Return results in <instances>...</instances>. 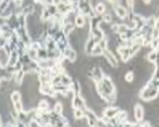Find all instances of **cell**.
Instances as JSON below:
<instances>
[{"label": "cell", "mask_w": 159, "mask_h": 127, "mask_svg": "<svg viewBox=\"0 0 159 127\" xmlns=\"http://www.w3.org/2000/svg\"><path fill=\"white\" fill-rule=\"evenodd\" d=\"M75 116H76V118H78V119L82 118V117L84 116L83 112H82V111H81L80 109H76V112H75Z\"/></svg>", "instance_id": "obj_16"}, {"label": "cell", "mask_w": 159, "mask_h": 127, "mask_svg": "<svg viewBox=\"0 0 159 127\" xmlns=\"http://www.w3.org/2000/svg\"><path fill=\"white\" fill-rule=\"evenodd\" d=\"M95 11H97L98 14L105 13V11H106V6H105V5L102 4V3H98L97 6H95Z\"/></svg>", "instance_id": "obj_11"}, {"label": "cell", "mask_w": 159, "mask_h": 127, "mask_svg": "<svg viewBox=\"0 0 159 127\" xmlns=\"http://www.w3.org/2000/svg\"><path fill=\"white\" fill-rule=\"evenodd\" d=\"M144 1H145V2H146V3H147V2H149V1H150V0H144Z\"/></svg>", "instance_id": "obj_20"}, {"label": "cell", "mask_w": 159, "mask_h": 127, "mask_svg": "<svg viewBox=\"0 0 159 127\" xmlns=\"http://www.w3.org/2000/svg\"><path fill=\"white\" fill-rule=\"evenodd\" d=\"M118 113H119V110L117 108L110 107V108H107L105 111V116L107 117V118H109V119H112V118L116 117Z\"/></svg>", "instance_id": "obj_4"}, {"label": "cell", "mask_w": 159, "mask_h": 127, "mask_svg": "<svg viewBox=\"0 0 159 127\" xmlns=\"http://www.w3.org/2000/svg\"><path fill=\"white\" fill-rule=\"evenodd\" d=\"M39 107L42 108V109H46L47 107H48V103L45 100H42L40 102V104H39Z\"/></svg>", "instance_id": "obj_17"}, {"label": "cell", "mask_w": 159, "mask_h": 127, "mask_svg": "<svg viewBox=\"0 0 159 127\" xmlns=\"http://www.w3.org/2000/svg\"><path fill=\"white\" fill-rule=\"evenodd\" d=\"M125 80L126 81H129V82H131L133 80V73L132 72H129V73L126 74V75H125Z\"/></svg>", "instance_id": "obj_18"}, {"label": "cell", "mask_w": 159, "mask_h": 127, "mask_svg": "<svg viewBox=\"0 0 159 127\" xmlns=\"http://www.w3.org/2000/svg\"><path fill=\"white\" fill-rule=\"evenodd\" d=\"M72 105H73V107H75L76 109H80V107H83L85 105L84 100L80 96H78V95H75L73 102H72Z\"/></svg>", "instance_id": "obj_5"}, {"label": "cell", "mask_w": 159, "mask_h": 127, "mask_svg": "<svg viewBox=\"0 0 159 127\" xmlns=\"http://www.w3.org/2000/svg\"><path fill=\"white\" fill-rule=\"evenodd\" d=\"M63 54H65V57L67 58H68L70 61H75L76 58V53L71 48H67L65 51H64Z\"/></svg>", "instance_id": "obj_6"}, {"label": "cell", "mask_w": 159, "mask_h": 127, "mask_svg": "<svg viewBox=\"0 0 159 127\" xmlns=\"http://www.w3.org/2000/svg\"><path fill=\"white\" fill-rule=\"evenodd\" d=\"M62 110H63L62 105L60 104V103H57V104L55 105V112L57 114H60L61 112H62Z\"/></svg>", "instance_id": "obj_14"}, {"label": "cell", "mask_w": 159, "mask_h": 127, "mask_svg": "<svg viewBox=\"0 0 159 127\" xmlns=\"http://www.w3.org/2000/svg\"><path fill=\"white\" fill-rule=\"evenodd\" d=\"M73 30H74V26L72 23H67L63 27V33L65 34V36H68Z\"/></svg>", "instance_id": "obj_8"}, {"label": "cell", "mask_w": 159, "mask_h": 127, "mask_svg": "<svg viewBox=\"0 0 159 127\" xmlns=\"http://www.w3.org/2000/svg\"><path fill=\"white\" fill-rule=\"evenodd\" d=\"M143 109L141 107V105H137L136 109H134V116H136V119L137 121H141L143 118Z\"/></svg>", "instance_id": "obj_9"}, {"label": "cell", "mask_w": 159, "mask_h": 127, "mask_svg": "<svg viewBox=\"0 0 159 127\" xmlns=\"http://www.w3.org/2000/svg\"><path fill=\"white\" fill-rule=\"evenodd\" d=\"M78 8L84 15H89V17H91L92 18L95 17V14H94V10L92 8V6L86 0H79Z\"/></svg>", "instance_id": "obj_1"}, {"label": "cell", "mask_w": 159, "mask_h": 127, "mask_svg": "<svg viewBox=\"0 0 159 127\" xmlns=\"http://www.w3.org/2000/svg\"><path fill=\"white\" fill-rule=\"evenodd\" d=\"M114 9L116 11V14L118 15L120 18H125L127 15V11L125 8L124 6H122L121 5H116L114 6Z\"/></svg>", "instance_id": "obj_3"}, {"label": "cell", "mask_w": 159, "mask_h": 127, "mask_svg": "<svg viewBox=\"0 0 159 127\" xmlns=\"http://www.w3.org/2000/svg\"><path fill=\"white\" fill-rule=\"evenodd\" d=\"M85 21L82 15H78L76 17V24L78 27H83L85 26Z\"/></svg>", "instance_id": "obj_10"}, {"label": "cell", "mask_w": 159, "mask_h": 127, "mask_svg": "<svg viewBox=\"0 0 159 127\" xmlns=\"http://www.w3.org/2000/svg\"><path fill=\"white\" fill-rule=\"evenodd\" d=\"M105 54V57L107 59L108 63H110L111 66H117V61H116V58L115 57V55L113 53H111L109 50L107 49H105L104 53H103Z\"/></svg>", "instance_id": "obj_2"}, {"label": "cell", "mask_w": 159, "mask_h": 127, "mask_svg": "<svg viewBox=\"0 0 159 127\" xmlns=\"http://www.w3.org/2000/svg\"><path fill=\"white\" fill-rule=\"evenodd\" d=\"M42 1L46 4V5H52L54 2H55V0H42Z\"/></svg>", "instance_id": "obj_19"}, {"label": "cell", "mask_w": 159, "mask_h": 127, "mask_svg": "<svg viewBox=\"0 0 159 127\" xmlns=\"http://www.w3.org/2000/svg\"><path fill=\"white\" fill-rule=\"evenodd\" d=\"M102 19L104 20V22H106V23H110L111 21H112V17H111L110 14H106V15H103Z\"/></svg>", "instance_id": "obj_15"}, {"label": "cell", "mask_w": 159, "mask_h": 127, "mask_svg": "<svg viewBox=\"0 0 159 127\" xmlns=\"http://www.w3.org/2000/svg\"></svg>", "instance_id": "obj_22"}, {"label": "cell", "mask_w": 159, "mask_h": 127, "mask_svg": "<svg viewBox=\"0 0 159 127\" xmlns=\"http://www.w3.org/2000/svg\"><path fill=\"white\" fill-rule=\"evenodd\" d=\"M20 98H21V96H20V94L18 92L13 93V94H12V100H13L14 104H15V103H17V102H20Z\"/></svg>", "instance_id": "obj_13"}, {"label": "cell", "mask_w": 159, "mask_h": 127, "mask_svg": "<svg viewBox=\"0 0 159 127\" xmlns=\"http://www.w3.org/2000/svg\"><path fill=\"white\" fill-rule=\"evenodd\" d=\"M109 1H111V2H114V1H116V0H109Z\"/></svg>", "instance_id": "obj_21"}, {"label": "cell", "mask_w": 159, "mask_h": 127, "mask_svg": "<svg viewBox=\"0 0 159 127\" xmlns=\"http://www.w3.org/2000/svg\"><path fill=\"white\" fill-rule=\"evenodd\" d=\"M18 54L17 53V51H12L11 53V57H9V60H8V63L10 66H14L18 63Z\"/></svg>", "instance_id": "obj_7"}, {"label": "cell", "mask_w": 159, "mask_h": 127, "mask_svg": "<svg viewBox=\"0 0 159 127\" xmlns=\"http://www.w3.org/2000/svg\"><path fill=\"white\" fill-rule=\"evenodd\" d=\"M61 83L64 84V85H68L71 84V79L67 75H62L61 76Z\"/></svg>", "instance_id": "obj_12"}]
</instances>
